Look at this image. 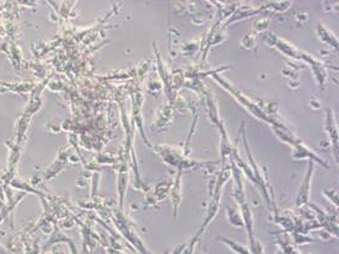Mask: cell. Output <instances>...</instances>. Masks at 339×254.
Returning a JSON list of instances; mask_svg holds the SVG:
<instances>
[{
    "label": "cell",
    "mask_w": 339,
    "mask_h": 254,
    "mask_svg": "<svg viewBox=\"0 0 339 254\" xmlns=\"http://www.w3.org/2000/svg\"><path fill=\"white\" fill-rule=\"evenodd\" d=\"M311 173H312V165H310L309 175L305 177V181H304L303 188H301L300 195H299V200H300V199H304V200L306 201L307 196H309V188H310L309 184H310V179H311Z\"/></svg>",
    "instance_id": "obj_1"
},
{
    "label": "cell",
    "mask_w": 339,
    "mask_h": 254,
    "mask_svg": "<svg viewBox=\"0 0 339 254\" xmlns=\"http://www.w3.org/2000/svg\"><path fill=\"white\" fill-rule=\"evenodd\" d=\"M318 33H320L321 37H324V38H322L323 41H326L327 43H331L332 45H334V47H337V39H335V37L333 36L331 32L327 31L326 27H322L321 25H318Z\"/></svg>",
    "instance_id": "obj_2"
}]
</instances>
